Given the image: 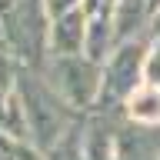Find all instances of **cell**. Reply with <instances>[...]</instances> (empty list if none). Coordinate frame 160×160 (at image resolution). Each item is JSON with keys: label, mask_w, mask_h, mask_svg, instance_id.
Instances as JSON below:
<instances>
[{"label": "cell", "mask_w": 160, "mask_h": 160, "mask_svg": "<svg viewBox=\"0 0 160 160\" xmlns=\"http://www.w3.org/2000/svg\"><path fill=\"white\" fill-rule=\"evenodd\" d=\"M17 97H20L23 120H27V130L33 133V140L40 147H50L63 133V123H67L63 97L53 93V87L43 83L40 77H33V73H20L17 77Z\"/></svg>", "instance_id": "6da1fadb"}, {"label": "cell", "mask_w": 160, "mask_h": 160, "mask_svg": "<svg viewBox=\"0 0 160 160\" xmlns=\"http://www.w3.org/2000/svg\"><path fill=\"white\" fill-rule=\"evenodd\" d=\"M47 0H13V7L3 13V37L7 47L27 63H40L43 43H47Z\"/></svg>", "instance_id": "7a4b0ae2"}, {"label": "cell", "mask_w": 160, "mask_h": 160, "mask_svg": "<svg viewBox=\"0 0 160 160\" xmlns=\"http://www.w3.org/2000/svg\"><path fill=\"white\" fill-rule=\"evenodd\" d=\"M47 83L73 107L93 103L100 90V73L90 60H80V53H53V63L47 70Z\"/></svg>", "instance_id": "3957f363"}, {"label": "cell", "mask_w": 160, "mask_h": 160, "mask_svg": "<svg viewBox=\"0 0 160 160\" xmlns=\"http://www.w3.org/2000/svg\"><path fill=\"white\" fill-rule=\"evenodd\" d=\"M140 57H143V53H140V47H133V43H130V47H120V53H113V60H110L107 70H103V80H100V97H103V103L133 90Z\"/></svg>", "instance_id": "277c9868"}, {"label": "cell", "mask_w": 160, "mask_h": 160, "mask_svg": "<svg viewBox=\"0 0 160 160\" xmlns=\"http://www.w3.org/2000/svg\"><path fill=\"white\" fill-rule=\"evenodd\" d=\"M87 37V17L80 7L57 13V23L50 30V50L53 53H80V43Z\"/></svg>", "instance_id": "5b68a950"}, {"label": "cell", "mask_w": 160, "mask_h": 160, "mask_svg": "<svg viewBox=\"0 0 160 160\" xmlns=\"http://www.w3.org/2000/svg\"><path fill=\"white\" fill-rule=\"evenodd\" d=\"M147 10H150V0H117L113 3V17H110L113 33L117 37H130L140 27V20H143Z\"/></svg>", "instance_id": "8992f818"}, {"label": "cell", "mask_w": 160, "mask_h": 160, "mask_svg": "<svg viewBox=\"0 0 160 160\" xmlns=\"http://www.w3.org/2000/svg\"><path fill=\"white\" fill-rule=\"evenodd\" d=\"M47 160H83V147H80V130L70 127V133H60L47 147Z\"/></svg>", "instance_id": "52a82bcc"}, {"label": "cell", "mask_w": 160, "mask_h": 160, "mask_svg": "<svg viewBox=\"0 0 160 160\" xmlns=\"http://www.w3.org/2000/svg\"><path fill=\"white\" fill-rule=\"evenodd\" d=\"M130 117L133 120H160V93L153 87L150 90H140L130 97Z\"/></svg>", "instance_id": "ba28073f"}, {"label": "cell", "mask_w": 160, "mask_h": 160, "mask_svg": "<svg viewBox=\"0 0 160 160\" xmlns=\"http://www.w3.org/2000/svg\"><path fill=\"white\" fill-rule=\"evenodd\" d=\"M147 83H150V87L160 83V47H157V53H153L150 63H147Z\"/></svg>", "instance_id": "9c48e42d"}, {"label": "cell", "mask_w": 160, "mask_h": 160, "mask_svg": "<svg viewBox=\"0 0 160 160\" xmlns=\"http://www.w3.org/2000/svg\"><path fill=\"white\" fill-rule=\"evenodd\" d=\"M73 3H77V0H47V7H50V13H53V17H57V13H63V10H70Z\"/></svg>", "instance_id": "30bf717a"}, {"label": "cell", "mask_w": 160, "mask_h": 160, "mask_svg": "<svg viewBox=\"0 0 160 160\" xmlns=\"http://www.w3.org/2000/svg\"><path fill=\"white\" fill-rule=\"evenodd\" d=\"M10 7H13V0H0V17H3V13H7Z\"/></svg>", "instance_id": "8fae6325"}, {"label": "cell", "mask_w": 160, "mask_h": 160, "mask_svg": "<svg viewBox=\"0 0 160 160\" xmlns=\"http://www.w3.org/2000/svg\"><path fill=\"white\" fill-rule=\"evenodd\" d=\"M0 47H7V37H3V23H0Z\"/></svg>", "instance_id": "7c38bea8"}, {"label": "cell", "mask_w": 160, "mask_h": 160, "mask_svg": "<svg viewBox=\"0 0 160 160\" xmlns=\"http://www.w3.org/2000/svg\"><path fill=\"white\" fill-rule=\"evenodd\" d=\"M157 33H160V13H157Z\"/></svg>", "instance_id": "4fadbf2b"}, {"label": "cell", "mask_w": 160, "mask_h": 160, "mask_svg": "<svg viewBox=\"0 0 160 160\" xmlns=\"http://www.w3.org/2000/svg\"><path fill=\"white\" fill-rule=\"evenodd\" d=\"M150 3H160V0H150Z\"/></svg>", "instance_id": "5bb4252c"}]
</instances>
